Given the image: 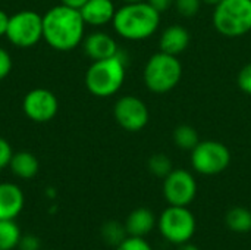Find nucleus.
I'll return each instance as SVG.
<instances>
[{
	"label": "nucleus",
	"instance_id": "nucleus-1",
	"mask_svg": "<svg viewBox=\"0 0 251 250\" xmlns=\"http://www.w3.org/2000/svg\"><path fill=\"white\" fill-rule=\"evenodd\" d=\"M84 31L85 22L79 9L60 3L43 15V40L57 52H69L79 46Z\"/></svg>",
	"mask_w": 251,
	"mask_h": 250
},
{
	"label": "nucleus",
	"instance_id": "nucleus-2",
	"mask_svg": "<svg viewBox=\"0 0 251 250\" xmlns=\"http://www.w3.org/2000/svg\"><path fill=\"white\" fill-rule=\"evenodd\" d=\"M115 31L125 40L141 41L151 37L160 24V12L147 1L125 3L113 16Z\"/></svg>",
	"mask_w": 251,
	"mask_h": 250
},
{
	"label": "nucleus",
	"instance_id": "nucleus-3",
	"mask_svg": "<svg viewBox=\"0 0 251 250\" xmlns=\"http://www.w3.org/2000/svg\"><path fill=\"white\" fill-rule=\"evenodd\" d=\"M125 57L116 56L94 60L85 72V87L96 97H109L119 91L125 81Z\"/></svg>",
	"mask_w": 251,
	"mask_h": 250
},
{
	"label": "nucleus",
	"instance_id": "nucleus-4",
	"mask_svg": "<svg viewBox=\"0 0 251 250\" xmlns=\"http://www.w3.org/2000/svg\"><path fill=\"white\" fill-rule=\"evenodd\" d=\"M144 83L146 87L157 94L174 90L182 77V65L178 56L159 52L153 55L144 66Z\"/></svg>",
	"mask_w": 251,
	"mask_h": 250
},
{
	"label": "nucleus",
	"instance_id": "nucleus-5",
	"mask_svg": "<svg viewBox=\"0 0 251 250\" xmlns=\"http://www.w3.org/2000/svg\"><path fill=\"white\" fill-rule=\"evenodd\" d=\"M213 25L219 34L235 38L251 31V0H221L215 6Z\"/></svg>",
	"mask_w": 251,
	"mask_h": 250
},
{
	"label": "nucleus",
	"instance_id": "nucleus-6",
	"mask_svg": "<svg viewBox=\"0 0 251 250\" xmlns=\"http://www.w3.org/2000/svg\"><path fill=\"white\" fill-rule=\"evenodd\" d=\"M157 225L163 239L176 246L188 243L196 234L197 227L196 217L187 206L172 205L160 214Z\"/></svg>",
	"mask_w": 251,
	"mask_h": 250
},
{
	"label": "nucleus",
	"instance_id": "nucleus-7",
	"mask_svg": "<svg viewBox=\"0 0 251 250\" xmlns=\"http://www.w3.org/2000/svg\"><path fill=\"white\" fill-rule=\"evenodd\" d=\"M13 46L28 49L43 40V16L34 10H19L9 19L4 35Z\"/></svg>",
	"mask_w": 251,
	"mask_h": 250
},
{
	"label": "nucleus",
	"instance_id": "nucleus-8",
	"mask_svg": "<svg viewBox=\"0 0 251 250\" xmlns=\"http://www.w3.org/2000/svg\"><path fill=\"white\" fill-rule=\"evenodd\" d=\"M231 164L229 149L216 140L199 141L191 150V165L201 175H218Z\"/></svg>",
	"mask_w": 251,
	"mask_h": 250
},
{
	"label": "nucleus",
	"instance_id": "nucleus-9",
	"mask_svg": "<svg viewBox=\"0 0 251 250\" xmlns=\"http://www.w3.org/2000/svg\"><path fill=\"white\" fill-rule=\"evenodd\" d=\"M197 194V183L187 169H172L163 178V196L172 206H188Z\"/></svg>",
	"mask_w": 251,
	"mask_h": 250
},
{
	"label": "nucleus",
	"instance_id": "nucleus-10",
	"mask_svg": "<svg viewBox=\"0 0 251 250\" xmlns=\"http://www.w3.org/2000/svg\"><path fill=\"white\" fill-rule=\"evenodd\" d=\"M116 122L126 131H141L149 124V108L135 96H124L118 99L113 108Z\"/></svg>",
	"mask_w": 251,
	"mask_h": 250
},
{
	"label": "nucleus",
	"instance_id": "nucleus-11",
	"mask_svg": "<svg viewBox=\"0 0 251 250\" xmlns=\"http://www.w3.org/2000/svg\"><path fill=\"white\" fill-rule=\"evenodd\" d=\"M22 109L31 121L43 124L56 116L59 111V102L53 91L47 88H34L25 94L22 100Z\"/></svg>",
	"mask_w": 251,
	"mask_h": 250
},
{
	"label": "nucleus",
	"instance_id": "nucleus-12",
	"mask_svg": "<svg viewBox=\"0 0 251 250\" xmlns=\"http://www.w3.org/2000/svg\"><path fill=\"white\" fill-rule=\"evenodd\" d=\"M84 52L93 60H101L119 53L115 38L106 32L96 31L84 38Z\"/></svg>",
	"mask_w": 251,
	"mask_h": 250
},
{
	"label": "nucleus",
	"instance_id": "nucleus-13",
	"mask_svg": "<svg viewBox=\"0 0 251 250\" xmlns=\"http://www.w3.org/2000/svg\"><path fill=\"white\" fill-rule=\"evenodd\" d=\"M79 12L85 25L103 27L113 21L116 7L112 0H87Z\"/></svg>",
	"mask_w": 251,
	"mask_h": 250
},
{
	"label": "nucleus",
	"instance_id": "nucleus-14",
	"mask_svg": "<svg viewBox=\"0 0 251 250\" xmlns=\"http://www.w3.org/2000/svg\"><path fill=\"white\" fill-rule=\"evenodd\" d=\"M22 190L12 183H0V220H15L24 209Z\"/></svg>",
	"mask_w": 251,
	"mask_h": 250
},
{
	"label": "nucleus",
	"instance_id": "nucleus-15",
	"mask_svg": "<svg viewBox=\"0 0 251 250\" xmlns=\"http://www.w3.org/2000/svg\"><path fill=\"white\" fill-rule=\"evenodd\" d=\"M190 44V32L181 25L168 27L160 35V52H165L172 56H178L185 52Z\"/></svg>",
	"mask_w": 251,
	"mask_h": 250
},
{
	"label": "nucleus",
	"instance_id": "nucleus-16",
	"mask_svg": "<svg viewBox=\"0 0 251 250\" xmlns=\"http://www.w3.org/2000/svg\"><path fill=\"white\" fill-rule=\"evenodd\" d=\"M154 225H156V217L147 208L134 209L125 221V228L128 236H134V237H146L153 231Z\"/></svg>",
	"mask_w": 251,
	"mask_h": 250
},
{
	"label": "nucleus",
	"instance_id": "nucleus-17",
	"mask_svg": "<svg viewBox=\"0 0 251 250\" xmlns=\"http://www.w3.org/2000/svg\"><path fill=\"white\" fill-rule=\"evenodd\" d=\"M12 172L22 180L34 178L38 172V159L31 152H18L13 153L10 164H9Z\"/></svg>",
	"mask_w": 251,
	"mask_h": 250
},
{
	"label": "nucleus",
	"instance_id": "nucleus-18",
	"mask_svg": "<svg viewBox=\"0 0 251 250\" xmlns=\"http://www.w3.org/2000/svg\"><path fill=\"white\" fill-rule=\"evenodd\" d=\"M226 227L240 234H246L251 231V211L244 206H234L225 215Z\"/></svg>",
	"mask_w": 251,
	"mask_h": 250
},
{
	"label": "nucleus",
	"instance_id": "nucleus-19",
	"mask_svg": "<svg viewBox=\"0 0 251 250\" xmlns=\"http://www.w3.org/2000/svg\"><path fill=\"white\" fill-rule=\"evenodd\" d=\"M21 237V230L13 220H0V250L18 248Z\"/></svg>",
	"mask_w": 251,
	"mask_h": 250
},
{
	"label": "nucleus",
	"instance_id": "nucleus-20",
	"mask_svg": "<svg viewBox=\"0 0 251 250\" xmlns=\"http://www.w3.org/2000/svg\"><path fill=\"white\" fill-rule=\"evenodd\" d=\"M174 141L184 150H193L199 144V134L191 125H179L174 131Z\"/></svg>",
	"mask_w": 251,
	"mask_h": 250
},
{
	"label": "nucleus",
	"instance_id": "nucleus-21",
	"mask_svg": "<svg viewBox=\"0 0 251 250\" xmlns=\"http://www.w3.org/2000/svg\"><path fill=\"white\" fill-rule=\"evenodd\" d=\"M126 234L128 233H126L125 225L116 221H109L101 227V239L109 246H115V248L119 246L126 239Z\"/></svg>",
	"mask_w": 251,
	"mask_h": 250
},
{
	"label": "nucleus",
	"instance_id": "nucleus-22",
	"mask_svg": "<svg viewBox=\"0 0 251 250\" xmlns=\"http://www.w3.org/2000/svg\"><path fill=\"white\" fill-rule=\"evenodd\" d=\"M149 169L153 175L165 178L174 168H172V161L163 155V153H156L149 159Z\"/></svg>",
	"mask_w": 251,
	"mask_h": 250
},
{
	"label": "nucleus",
	"instance_id": "nucleus-23",
	"mask_svg": "<svg viewBox=\"0 0 251 250\" xmlns=\"http://www.w3.org/2000/svg\"><path fill=\"white\" fill-rule=\"evenodd\" d=\"M174 6L176 7L178 13L184 18L196 16L200 10L201 0H175Z\"/></svg>",
	"mask_w": 251,
	"mask_h": 250
},
{
	"label": "nucleus",
	"instance_id": "nucleus-24",
	"mask_svg": "<svg viewBox=\"0 0 251 250\" xmlns=\"http://www.w3.org/2000/svg\"><path fill=\"white\" fill-rule=\"evenodd\" d=\"M116 250H153L151 246L144 240V237H134L128 236L119 246H116Z\"/></svg>",
	"mask_w": 251,
	"mask_h": 250
},
{
	"label": "nucleus",
	"instance_id": "nucleus-25",
	"mask_svg": "<svg viewBox=\"0 0 251 250\" xmlns=\"http://www.w3.org/2000/svg\"><path fill=\"white\" fill-rule=\"evenodd\" d=\"M237 83H238V87L246 93V94H250L251 96V62L247 63L238 74V78H237Z\"/></svg>",
	"mask_w": 251,
	"mask_h": 250
},
{
	"label": "nucleus",
	"instance_id": "nucleus-26",
	"mask_svg": "<svg viewBox=\"0 0 251 250\" xmlns=\"http://www.w3.org/2000/svg\"><path fill=\"white\" fill-rule=\"evenodd\" d=\"M12 71V56L10 53L0 47V81L4 80Z\"/></svg>",
	"mask_w": 251,
	"mask_h": 250
},
{
	"label": "nucleus",
	"instance_id": "nucleus-27",
	"mask_svg": "<svg viewBox=\"0 0 251 250\" xmlns=\"http://www.w3.org/2000/svg\"><path fill=\"white\" fill-rule=\"evenodd\" d=\"M12 156H13V150L10 143L0 137V169L9 167Z\"/></svg>",
	"mask_w": 251,
	"mask_h": 250
},
{
	"label": "nucleus",
	"instance_id": "nucleus-28",
	"mask_svg": "<svg viewBox=\"0 0 251 250\" xmlns=\"http://www.w3.org/2000/svg\"><path fill=\"white\" fill-rule=\"evenodd\" d=\"M40 239L37 236L32 234H25L21 237L19 243H18V249L19 250H40Z\"/></svg>",
	"mask_w": 251,
	"mask_h": 250
},
{
	"label": "nucleus",
	"instance_id": "nucleus-29",
	"mask_svg": "<svg viewBox=\"0 0 251 250\" xmlns=\"http://www.w3.org/2000/svg\"><path fill=\"white\" fill-rule=\"evenodd\" d=\"M174 1L175 0H147V3L149 4H151L157 12H165V10H168L172 4H174Z\"/></svg>",
	"mask_w": 251,
	"mask_h": 250
},
{
	"label": "nucleus",
	"instance_id": "nucleus-30",
	"mask_svg": "<svg viewBox=\"0 0 251 250\" xmlns=\"http://www.w3.org/2000/svg\"><path fill=\"white\" fill-rule=\"evenodd\" d=\"M9 19L10 16L0 9V37L6 35V31H7V25H9Z\"/></svg>",
	"mask_w": 251,
	"mask_h": 250
},
{
	"label": "nucleus",
	"instance_id": "nucleus-31",
	"mask_svg": "<svg viewBox=\"0 0 251 250\" xmlns=\"http://www.w3.org/2000/svg\"><path fill=\"white\" fill-rule=\"evenodd\" d=\"M60 3L69 6V7H74V9H81L87 3V0H60Z\"/></svg>",
	"mask_w": 251,
	"mask_h": 250
},
{
	"label": "nucleus",
	"instance_id": "nucleus-32",
	"mask_svg": "<svg viewBox=\"0 0 251 250\" xmlns=\"http://www.w3.org/2000/svg\"><path fill=\"white\" fill-rule=\"evenodd\" d=\"M178 250H200L197 246H194V245H191V243H184V245H181L179 246V249Z\"/></svg>",
	"mask_w": 251,
	"mask_h": 250
},
{
	"label": "nucleus",
	"instance_id": "nucleus-33",
	"mask_svg": "<svg viewBox=\"0 0 251 250\" xmlns=\"http://www.w3.org/2000/svg\"><path fill=\"white\" fill-rule=\"evenodd\" d=\"M221 0H201V3L204 4H209V6H216Z\"/></svg>",
	"mask_w": 251,
	"mask_h": 250
},
{
	"label": "nucleus",
	"instance_id": "nucleus-34",
	"mask_svg": "<svg viewBox=\"0 0 251 250\" xmlns=\"http://www.w3.org/2000/svg\"><path fill=\"white\" fill-rule=\"evenodd\" d=\"M125 3H137V1H144V0H122Z\"/></svg>",
	"mask_w": 251,
	"mask_h": 250
},
{
	"label": "nucleus",
	"instance_id": "nucleus-35",
	"mask_svg": "<svg viewBox=\"0 0 251 250\" xmlns=\"http://www.w3.org/2000/svg\"><path fill=\"white\" fill-rule=\"evenodd\" d=\"M50 250H51V249H50Z\"/></svg>",
	"mask_w": 251,
	"mask_h": 250
}]
</instances>
